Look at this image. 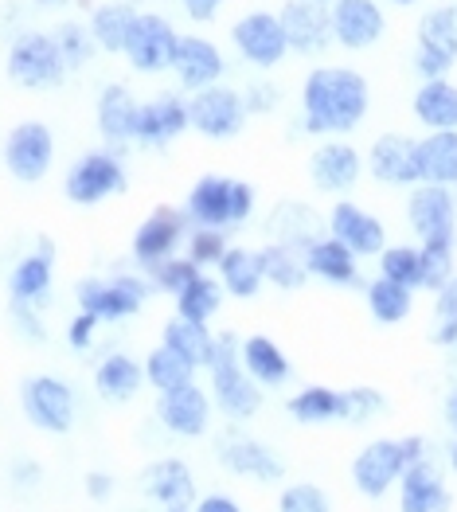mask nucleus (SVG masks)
<instances>
[{"instance_id":"1","label":"nucleus","mask_w":457,"mask_h":512,"mask_svg":"<svg viewBox=\"0 0 457 512\" xmlns=\"http://www.w3.org/2000/svg\"><path fill=\"white\" fill-rule=\"evenodd\" d=\"M372 110V90L368 79L352 67H313L301 83V110L297 129L309 137H344L364 126Z\"/></svg>"},{"instance_id":"2","label":"nucleus","mask_w":457,"mask_h":512,"mask_svg":"<svg viewBox=\"0 0 457 512\" xmlns=\"http://www.w3.org/2000/svg\"><path fill=\"white\" fill-rule=\"evenodd\" d=\"M239 341L235 333H215V348H211V360H208V395L215 403V411L239 427V423H250L258 411H262V399L266 391L254 384L239 360Z\"/></svg>"},{"instance_id":"3","label":"nucleus","mask_w":457,"mask_h":512,"mask_svg":"<svg viewBox=\"0 0 457 512\" xmlns=\"http://www.w3.org/2000/svg\"><path fill=\"white\" fill-rule=\"evenodd\" d=\"M430 458V442L422 434H403V438H372L356 458H352V485L360 497L383 501L399 477L415 462Z\"/></svg>"},{"instance_id":"4","label":"nucleus","mask_w":457,"mask_h":512,"mask_svg":"<svg viewBox=\"0 0 457 512\" xmlns=\"http://www.w3.org/2000/svg\"><path fill=\"white\" fill-rule=\"evenodd\" d=\"M258 204V192L247 180H235V176H223V172H208L192 184L188 200H184V219L192 227H208V231H231V227H243Z\"/></svg>"},{"instance_id":"5","label":"nucleus","mask_w":457,"mask_h":512,"mask_svg":"<svg viewBox=\"0 0 457 512\" xmlns=\"http://www.w3.org/2000/svg\"><path fill=\"white\" fill-rule=\"evenodd\" d=\"M153 294L145 274L133 270H118V274H90L75 282V301L79 313H90L98 325H122L129 317H137L145 309V301Z\"/></svg>"},{"instance_id":"6","label":"nucleus","mask_w":457,"mask_h":512,"mask_svg":"<svg viewBox=\"0 0 457 512\" xmlns=\"http://www.w3.org/2000/svg\"><path fill=\"white\" fill-rule=\"evenodd\" d=\"M20 411L32 430L59 438V434H71L79 423V395L63 376L40 372L20 384Z\"/></svg>"},{"instance_id":"7","label":"nucleus","mask_w":457,"mask_h":512,"mask_svg":"<svg viewBox=\"0 0 457 512\" xmlns=\"http://www.w3.org/2000/svg\"><path fill=\"white\" fill-rule=\"evenodd\" d=\"M4 71H8L12 86L32 90V94L55 90V86H63V79H67V63H63V55H59L51 32H20L12 40V47H8Z\"/></svg>"},{"instance_id":"8","label":"nucleus","mask_w":457,"mask_h":512,"mask_svg":"<svg viewBox=\"0 0 457 512\" xmlns=\"http://www.w3.org/2000/svg\"><path fill=\"white\" fill-rule=\"evenodd\" d=\"M215 462L231 477H243V481H258V485H282L286 481V462L278 458V450L239 427H227L215 438Z\"/></svg>"},{"instance_id":"9","label":"nucleus","mask_w":457,"mask_h":512,"mask_svg":"<svg viewBox=\"0 0 457 512\" xmlns=\"http://www.w3.org/2000/svg\"><path fill=\"white\" fill-rule=\"evenodd\" d=\"M125 165L118 153H110V149H90L83 153L67 176H63V192H67V200L75 204V208H98L102 200H110V196H118L125 192Z\"/></svg>"},{"instance_id":"10","label":"nucleus","mask_w":457,"mask_h":512,"mask_svg":"<svg viewBox=\"0 0 457 512\" xmlns=\"http://www.w3.org/2000/svg\"><path fill=\"white\" fill-rule=\"evenodd\" d=\"M188 118L192 129L208 141H231L239 137L247 126V102H243V90L227 83H215L200 94H188Z\"/></svg>"},{"instance_id":"11","label":"nucleus","mask_w":457,"mask_h":512,"mask_svg":"<svg viewBox=\"0 0 457 512\" xmlns=\"http://www.w3.org/2000/svg\"><path fill=\"white\" fill-rule=\"evenodd\" d=\"M0 157H4V169L16 184H40L55 161V133L47 122L28 118V122L8 129Z\"/></svg>"},{"instance_id":"12","label":"nucleus","mask_w":457,"mask_h":512,"mask_svg":"<svg viewBox=\"0 0 457 512\" xmlns=\"http://www.w3.org/2000/svg\"><path fill=\"white\" fill-rule=\"evenodd\" d=\"M457 63V8H430L418 20L415 71L422 83L446 79Z\"/></svg>"},{"instance_id":"13","label":"nucleus","mask_w":457,"mask_h":512,"mask_svg":"<svg viewBox=\"0 0 457 512\" xmlns=\"http://www.w3.org/2000/svg\"><path fill=\"white\" fill-rule=\"evenodd\" d=\"M231 43H235L239 59L258 67V71H274L290 55V40L282 32L278 12H266V8L239 16L235 28H231Z\"/></svg>"},{"instance_id":"14","label":"nucleus","mask_w":457,"mask_h":512,"mask_svg":"<svg viewBox=\"0 0 457 512\" xmlns=\"http://www.w3.org/2000/svg\"><path fill=\"white\" fill-rule=\"evenodd\" d=\"M188 231H192V223L184 219L180 208H157V212H149L137 223L133 243H129V255H133L137 266L153 270V266H161V262L180 255Z\"/></svg>"},{"instance_id":"15","label":"nucleus","mask_w":457,"mask_h":512,"mask_svg":"<svg viewBox=\"0 0 457 512\" xmlns=\"http://www.w3.org/2000/svg\"><path fill=\"white\" fill-rule=\"evenodd\" d=\"M211 415H215V403H211L208 387L200 380L165 391L157 399V423L168 438H184V442H196L211 430Z\"/></svg>"},{"instance_id":"16","label":"nucleus","mask_w":457,"mask_h":512,"mask_svg":"<svg viewBox=\"0 0 457 512\" xmlns=\"http://www.w3.org/2000/svg\"><path fill=\"white\" fill-rule=\"evenodd\" d=\"M176 43L180 32L168 24L161 12H137L133 20V32L125 40V63L141 75H161L172 67V55H176Z\"/></svg>"},{"instance_id":"17","label":"nucleus","mask_w":457,"mask_h":512,"mask_svg":"<svg viewBox=\"0 0 457 512\" xmlns=\"http://www.w3.org/2000/svg\"><path fill=\"white\" fill-rule=\"evenodd\" d=\"M137 489L145 501L161 505V509H180V505H196L200 497V485H196V473L184 458L165 454V458H153L145 462L137 473Z\"/></svg>"},{"instance_id":"18","label":"nucleus","mask_w":457,"mask_h":512,"mask_svg":"<svg viewBox=\"0 0 457 512\" xmlns=\"http://www.w3.org/2000/svg\"><path fill=\"white\" fill-rule=\"evenodd\" d=\"M325 231L336 243H344L356 258H379L387 251V227L383 219L372 215L368 208L352 204V200H336L329 215H325Z\"/></svg>"},{"instance_id":"19","label":"nucleus","mask_w":457,"mask_h":512,"mask_svg":"<svg viewBox=\"0 0 457 512\" xmlns=\"http://www.w3.org/2000/svg\"><path fill=\"white\" fill-rule=\"evenodd\" d=\"M407 223L418 235V243L434 239H457V196L454 188L438 184H415L407 196Z\"/></svg>"},{"instance_id":"20","label":"nucleus","mask_w":457,"mask_h":512,"mask_svg":"<svg viewBox=\"0 0 457 512\" xmlns=\"http://www.w3.org/2000/svg\"><path fill=\"white\" fill-rule=\"evenodd\" d=\"M364 176V157L348 141H325L309 153V180L325 196H348Z\"/></svg>"},{"instance_id":"21","label":"nucleus","mask_w":457,"mask_h":512,"mask_svg":"<svg viewBox=\"0 0 457 512\" xmlns=\"http://www.w3.org/2000/svg\"><path fill=\"white\" fill-rule=\"evenodd\" d=\"M168 71H172V79L180 83V90L200 94V90H208V86L223 83L227 59H223V51H219L215 40H208V36H180Z\"/></svg>"},{"instance_id":"22","label":"nucleus","mask_w":457,"mask_h":512,"mask_svg":"<svg viewBox=\"0 0 457 512\" xmlns=\"http://www.w3.org/2000/svg\"><path fill=\"white\" fill-rule=\"evenodd\" d=\"M278 20L290 40V51L297 55H325L333 47V16L317 0H286Z\"/></svg>"},{"instance_id":"23","label":"nucleus","mask_w":457,"mask_h":512,"mask_svg":"<svg viewBox=\"0 0 457 512\" xmlns=\"http://www.w3.org/2000/svg\"><path fill=\"white\" fill-rule=\"evenodd\" d=\"M364 169L372 172V180L387 184V188H415L418 137H407V133H383V137H375Z\"/></svg>"},{"instance_id":"24","label":"nucleus","mask_w":457,"mask_h":512,"mask_svg":"<svg viewBox=\"0 0 457 512\" xmlns=\"http://www.w3.org/2000/svg\"><path fill=\"white\" fill-rule=\"evenodd\" d=\"M329 16H333V43L344 51H368L387 32V16L379 0H336Z\"/></svg>"},{"instance_id":"25","label":"nucleus","mask_w":457,"mask_h":512,"mask_svg":"<svg viewBox=\"0 0 457 512\" xmlns=\"http://www.w3.org/2000/svg\"><path fill=\"white\" fill-rule=\"evenodd\" d=\"M51 282H55V247H51L47 239H40L36 251L16 258V266H12V274H8V301L32 305V309H47Z\"/></svg>"},{"instance_id":"26","label":"nucleus","mask_w":457,"mask_h":512,"mask_svg":"<svg viewBox=\"0 0 457 512\" xmlns=\"http://www.w3.org/2000/svg\"><path fill=\"white\" fill-rule=\"evenodd\" d=\"M184 129H192V118H188V98H184V94H157V98L141 102V118H137V145L165 149V145H172Z\"/></svg>"},{"instance_id":"27","label":"nucleus","mask_w":457,"mask_h":512,"mask_svg":"<svg viewBox=\"0 0 457 512\" xmlns=\"http://www.w3.org/2000/svg\"><path fill=\"white\" fill-rule=\"evenodd\" d=\"M137 118H141V102H137V94L129 86L125 83L102 86V94L94 102V122H98V133L114 149L137 141Z\"/></svg>"},{"instance_id":"28","label":"nucleus","mask_w":457,"mask_h":512,"mask_svg":"<svg viewBox=\"0 0 457 512\" xmlns=\"http://www.w3.org/2000/svg\"><path fill=\"white\" fill-rule=\"evenodd\" d=\"M399 512H446L450 509V489H446V473L430 458L415 462L411 470L399 477Z\"/></svg>"},{"instance_id":"29","label":"nucleus","mask_w":457,"mask_h":512,"mask_svg":"<svg viewBox=\"0 0 457 512\" xmlns=\"http://www.w3.org/2000/svg\"><path fill=\"white\" fill-rule=\"evenodd\" d=\"M141 387H145V364L137 356L110 352V356L98 360V368H94V395L102 403H114V407L133 403L141 395Z\"/></svg>"},{"instance_id":"30","label":"nucleus","mask_w":457,"mask_h":512,"mask_svg":"<svg viewBox=\"0 0 457 512\" xmlns=\"http://www.w3.org/2000/svg\"><path fill=\"white\" fill-rule=\"evenodd\" d=\"M266 235H270V243L309 251L325 235V219L301 200H282V204H274V212L266 215Z\"/></svg>"},{"instance_id":"31","label":"nucleus","mask_w":457,"mask_h":512,"mask_svg":"<svg viewBox=\"0 0 457 512\" xmlns=\"http://www.w3.org/2000/svg\"><path fill=\"white\" fill-rule=\"evenodd\" d=\"M239 360H243L247 376L262 387V391L286 387L293 380V364H290V356H286V348L278 341H270V337H262V333L239 341Z\"/></svg>"},{"instance_id":"32","label":"nucleus","mask_w":457,"mask_h":512,"mask_svg":"<svg viewBox=\"0 0 457 512\" xmlns=\"http://www.w3.org/2000/svg\"><path fill=\"white\" fill-rule=\"evenodd\" d=\"M305 266H309V278H321L329 286H340V290L360 286V258L344 243H336L329 231L305 251Z\"/></svg>"},{"instance_id":"33","label":"nucleus","mask_w":457,"mask_h":512,"mask_svg":"<svg viewBox=\"0 0 457 512\" xmlns=\"http://www.w3.org/2000/svg\"><path fill=\"white\" fill-rule=\"evenodd\" d=\"M215 278L223 286L227 298L254 301L266 286V274H262V255L254 247H231L227 255L219 258L215 266Z\"/></svg>"},{"instance_id":"34","label":"nucleus","mask_w":457,"mask_h":512,"mask_svg":"<svg viewBox=\"0 0 457 512\" xmlns=\"http://www.w3.org/2000/svg\"><path fill=\"white\" fill-rule=\"evenodd\" d=\"M415 122L426 133H454L457 129V86L450 79H434L422 83L411 98Z\"/></svg>"},{"instance_id":"35","label":"nucleus","mask_w":457,"mask_h":512,"mask_svg":"<svg viewBox=\"0 0 457 512\" xmlns=\"http://www.w3.org/2000/svg\"><path fill=\"white\" fill-rule=\"evenodd\" d=\"M286 411L301 427H333V423H344V391L340 387L309 384L301 391H293Z\"/></svg>"},{"instance_id":"36","label":"nucleus","mask_w":457,"mask_h":512,"mask_svg":"<svg viewBox=\"0 0 457 512\" xmlns=\"http://www.w3.org/2000/svg\"><path fill=\"white\" fill-rule=\"evenodd\" d=\"M418 184L457 188V129L418 137Z\"/></svg>"},{"instance_id":"37","label":"nucleus","mask_w":457,"mask_h":512,"mask_svg":"<svg viewBox=\"0 0 457 512\" xmlns=\"http://www.w3.org/2000/svg\"><path fill=\"white\" fill-rule=\"evenodd\" d=\"M161 344L172 348L180 360H188L200 372V368H208L215 333H211L208 325H196V321H184V317H168L165 329H161Z\"/></svg>"},{"instance_id":"38","label":"nucleus","mask_w":457,"mask_h":512,"mask_svg":"<svg viewBox=\"0 0 457 512\" xmlns=\"http://www.w3.org/2000/svg\"><path fill=\"white\" fill-rule=\"evenodd\" d=\"M133 20H137V8L133 4H125V0H106V4H98L94 12H90V36L94 43L102 47V51H110V55H122L125 51V40H129V32H133Z\"/></svg>"},{"instance_id":"39","label":"nucleus","mask_w":457,"mask_h":512,"mask_svg":"<svg viewBox=\"0 0 457 512\" xmlns=\"http://www.w3.org/2000/svg\"><path fill=\"white\" fill-rule=\"evenodd\" d=\"M223 286H219V278H211V274H196L176 298V317H184V321H196V325H211L215 321V313L223 309Z\"/></svg>"},{"instance_id":"40","label":"nucleus","mask_w":457,"mask_h":512,"mask_svg":"<svg viewBox=\"0 0 457 512\" xmlns=\"http://www.w3.org/2000/svg\"><path fill=\"white\" fill-rule=\"evenodd\" d=\"M258 255H262V274H266L270 286H278V290H301L309 282L305 251L286 247V243H266V247H258Z\"/></svg>"},{"instance_id":"41","label":"nucleus","mask_w":457,"mask_h":512,"mask_svg":"<svg viewBox=\"0 0 457 512\" xmlns=\"http://www.w3.org/2000/svg\"><path fill=\"white\" fill-rule=\"evenodd\" d=\"M364 301H368V313L379 325H403L415 309V290H407L399 282H387V278H375L364 286Z\"/></svg>"},{"instance_id":"42","label":"nucleus","mask_w":457,"mask_h":512,"mask_svg":"<svg viewBox=\"0 0 457 512\" xmlns=\"http://www.w3.org/2000/svg\"><path fill=\"white\" fill-rule=\"evenodd\" d=\"M141 364H145V384L153 387L157 395L176 391V387H184L196 380V368H192L188 360H180V356H176L172 348H165V344H157Z\"/></svg>"},{"instance_id":"43","label":"nucleus","mask_w":457,"mask_h":512,"mask_svg":"<svg viewBox=\"0 0 457 512\" xmlns=\"http://www.w3.org/2000/svg\"><path fill=\"white\" fill-rule=\"evenodd\" d=\"M379 278L422 290V251L415 243H387V251L379 255Z\"/></svg>"},{"instance_id":"44","label":"nucleus","mask_w":457,"mask_h":512,"mask_svg":"<svg viewBox=\"0 0 457 512\" xmlns=\"http://www.w3.org/2000/svg\"><path fill=\"white\" fill-rule=\"evenodd\" d=\"M418 251H422V290L438 294L457 274V239L418 243Z\"/></svg>"},{"instance_id":"45","label":"nucleus","mask_w":457,"mask_h":512,"mask_svg":"<svg viewBox=\"0 0 457 512\" xmlns=\"http://www.w3.org/2000/svg\"><path fill=\"white\" fill-rule=\"evenodd\" d=\"M55 47H59V55H63V63H67V71H83L86 63L94 59V36H90V28L79 24V20H63L55 32Z\"/></svg>"},{"instance_id":"46","label":"nucleus","mask_w":457,"mask_h":512,"mask_svg":"<svg viewBox=\"0 0 457 512\" xmlns=\"http://www.w3.org/2000/svg\"><path fill=\"white\" fill-rule=\"evenodd\" d=\"M430 341L438 348L457 344V274L434 294V317H430Z\"/></svg>"},{"instance_id":"47","label":"nucleus","mask_w":457,"mask_h":512,"mask_svg":"<svg viewBox=\"0 0 457 512\" xmlns=\"http://www.w3.org/2000/svg\"><path fill=\"white\" fill-rule=\"evenodd\" d=\"M387 415V395L379 387H344V423L348 427H368Z\"/></svg>"},{"instance_id":"48","label":"nucleus","mask_w":457,"mask_h":512,"mask_svg":"<svg viewBox=\"0 0 457 512\" xmlns=\"http://www.w3.org/2000/svg\"><path fill=\"white\" fill-rule=\"evenodd\" d=\"M231 251V243H227V231H208V227H192L188 231V239H184V258L188 262H196L200 270H208V266H219V258Z\"/></svg>"},{"instance_id":"49","label":"nucleus","mask_w":457,"mask_h":512,"mask_svg":"<svg viewBox=\"0 0 457 512\" xmlns=\"http://www.w3.org/2000/svg\"><path fill=\"white\" fill-rule=\"evenodd\" d=\"M278 512H333V501L317 481H290L278 493Z\"/></svg>"},{"instance_id":"50","label":"nucleus","mask_w":457,"mask_h":512,"mask_svg":"<svg viewBox=\"0 0 457 512\" xmlns=\"http://www.w3.org/2000/svg\"><path fill=\"white\" fill-rule=\"evenodd\" d=\"M149 274V286L153 290H161V294H168V298H176L196 274H204L196 262H188L184 255L168 258V262H161V266H153V270H145Z\"/></svg>"},{"instance_id":"51","label":"nucleus","mask_w":457,"mask_h":512,"mask_svg":"<svg viewBox=\"0 0 457 512\" xmlns=\"http://www.w3.org/2000/svg\"><path fill=\"white\" fill-rule=\"evenodd\" d=\"M8 485H12L16 497H36L43 489V466L36 458H28V454L12 458V466H8Z\"/></svg>"},{"instance_id":"52","label":"nucleus","mask_w":457,"mask_h":512,"mask_svg":"<svg viewBox=\"0 0 457 512\" xmlns=\"http://www.w3.org/2000/svg\"><path fill=\"white\" fill-rule=\"evenodd\" d=\"M8 317H12V329H16V337H20V341H28V344L47 341L43 309H32V305H16V301H8Z\"/></svg>"},{"instance_id":"53","label":"nucleus","mask_w":457,"mask_h":512,"mask_svg":"<svg viewBox=\"0 0 457 512\" xmlns=\"http://www.w3.org/2000/svg\"><path fill=\"white\" fill-rule=\"evenodd\" d=\"M243 102H247V114H274L278 102H282V90L266 79H254V83L243 90Z\"/></svg>"},{"instance_id":"54","label":"nucleus","mask_w":457,"mask_h":512,"mask_svg":"<svg viewBox=\"0 0 457 512\" xmlns=\"http://www.w3.org/2000/svg\"><path fill=\"white\" fill-rule=\"evenodd\" d=\"M94 341H98V321H94L90 313H75L71 325H67V344H71L75 352H90Z\"/></svg>"},{"instance_id":"55","label":"nucleus","mask_w":457,"mask_h":512,"mask_svg":"<svg viewBox=\"0 0 457 512\" xmlns=\"http://www.w3.org/2000/svg\"><path fill=\"white\" fill-rule=\"evenodd\" d=\"M83 489H86V497L94 501V505H106L110 497H114V489H118V481H114V473H106V470H90L83 477Z\"/></svg>"},{"instance_id":"56","label":"nucleus","mask_w":457,"mask_h":512,"mask_svg":"<svg viewBox=\"0 0 457 512\" xmlns=\"http://www.w3.org/2000/svg\"><path fill=\"white\" fill-rule=\"evenodd\" d=\"M192 512H243V505H239L231 493H219V489H215V493H200Z\"/></svg>"},{"instance_id":"57","label":"nucleus","mask_w":457,"mask_h":512,"mask_svg":"<svg viewBox=\"0 0 457 512\" xmlns=\"http://www.w3.org/2000/svg\"><path fill=\"white\" fill-rule=\"evenodd\" d=\"M184 4V12H188V20H196V24H208L219 16V8H223V0H180Z\"/></svg>"},{"instance_id":"58","label":"nucleus","mask_w":457,"mask_h":512,"mask_svg":"<svg viewBox=\"0 0 457 512\" xmlns=\"http://www.w3.org/2000/svg\"><path fill=\"white\" fill-rule=\"evenodd\" d=\"M446 423H450V434H457V387L446 395Z\"/></svg>"},{"instance_id":"59","label":"nucleus","mask_w":457,"mask_h":512,"mask_svg":"<svg viewBox=\"0 0 457 512\" xmlns=\"http://www.w3.org/2000/svg\"><path fill=\"white\" fill-rule=\"evenodd\" d=\"M446 466L457 473V434H450V446H446Z\"/></svg>"},{"instance_id":"60","label":"nucleus","mask_w":457,"mask_h":512,"mask_svg":"<svg viewBox=\"0 0 457 512\" xmlns=\"http://www.w3.org/2000/svg\"><path fill=\"white\" fill-rule=\"evenodd\" d=\"M36 4H43V8H63V4H71V0H36Z\"/></svg>"},{"instance_id":"61","label":"nucleus","mask_w":457,"mask_h":512,"mask_svg":"<svg viewBox=\"0 0 457 512\" xmlns=\"http://www.w3.org/2000/svg\"><path fill=\"white\" fill-rule=\"evenodd\" d=\"M387 4H399V8H415V4H422V0H387Z\"/></svg>"},{"instance_id":"62","label":"nucleus","mask_w":457,"mask_h":512,"mask_svg":"<svg viewBox=\"0 0 457 512\" xmlns=\"http://www.w3.org/2000/svg\"><path fill=\"white\" fill-rule=\"evenodd\" d=\"M161 512H192V505H180V509H161Z\"/></svg>"},{"instance_id":"63","label":"nucleus","mask_w":457,"mask_h":512,"mask_svg":"<svg viewBox=\"0 0 457 512\" xmlns=\"http://www.w3.org/2000/svg\"><path fill=\"white\" fill-rule=\"evenodd\" d=\"M317 4H325V8H333V4H336V0H317Z\"/></svg>"}]
</instances>
